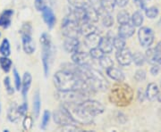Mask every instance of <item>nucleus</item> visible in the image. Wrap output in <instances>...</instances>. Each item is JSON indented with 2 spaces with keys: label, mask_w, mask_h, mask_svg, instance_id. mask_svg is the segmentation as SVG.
<instances>
[{
  "label": "nucleus",
  "mask_w": 161,
  "mask_h": 132,
  "mask_svg": "<svg viewBox=\"0 0 161 132\" xmlns=\"http://www.w3.org/2000/svg\"><path fill=\"white\" fill-rule=\"evenodd\" d=\"M133 92L131 87L127 84L119 82L115 84L109 94V100L117 106H126L132 102Z\"/></svg>",
  "instance_id": "nucleus-1"
},
{
  "label": "nucleus",
  "mask_w": 161,
  "mask_h": 132,
  "mask_svg": "<svg viewBox=\"0 0 161 132\" xmlns=\"http://www.w3.org/2000/svg\"><path fill=\"white\" fill-rule=\"evenodd\" d=\"M63 105L69 113L75 123L80 125H90L93 123L94 117L82 109L80 103H63Z\"/></svg>",
  "instance_id": "nucleus-2"
},
{
  "label": "nucleus",
  "mask_w": 161,
  "mask_h": 132,
  "mask_svg": "<svg viewBox=\"0 0 161 132\" xmlns=\"http://www.w3.org/2000/svg\"><path fill=\"white\" fill-rule=\"evenodd\" d=\"M40 42L42 47V54H41V59H42V64H43V70L45 76L47 77L50 70V63L52 58V43L50 36L47 33H43L40 36Z\"/></svg>",
  "instance_id": "nucleus-3"
},
{
  "label": "nucleus",
  "mask_w": 161,
  "mask_h": 132,
  "mask_svg": "<svg viewBox=\"0 0 161 132\" xmlns=\"http://www.w3.org/2000/svg\"><path fill=\"white\" fill-rule=\"evenodd\" d=\"M57 98L63 103H80L86 99H89V96L80 90L73 89L66 91L58 90Z\"/></svg>",
  "instance_id": "nucleus-4"
},
{
  "label": "nucleus",
  "mask_w": 161,
  "mask_h": 132,
  "mask_svg": "<svg viewBox=\"0 0 161 132\" xmlns=\"http://www.w3.org/2000/svg\"><path fill=\"white\" fill-rule=\"evenodd\" d=\"M62 32L67 38H77L80 34V23L71 12L62 22Z\"/></svg>",
  "instance_id": "nucleus-5"
},
{
  "label": "nucleus",
  "mask_w": 161,
  "mask_h": 132,
  "mask_svg": "<svg viewBox=\"0 0 161 132\" xmlns=\"http://www.w3.org/2000/svg\"><path fill=\"white\" fill-rule=\"evenodd\" d=\"M86 81L90 84V86L92 87V88L94 91L107 90L109 86L108 81L101 74V72L98 71V70L92 69V67L90 69V76Z\"/></svg>",
  "instance_id": "nucleus-6"
},
{
  "label": "nucleus",
  "mask_w": 161,
  "mask_h": 132,
  "mask_svg": "<svg viewBox=\"0 0 161 132\" xmlns=\"http://www.w3.org/2000/svg\"><path fill=\"white\" fill-rule=\"evenodd\" d=\"M31 26L30 23H24L21 29V35H22V42H23V51L28 55L33 54L36 50V45L34 40L31 37Z\"/></svg>",
  "instance_id": "nucleus-7"
},
{
  "label": "nucleus",
  "mask_w": 161,
  "mask_h": 132,
  "mask_svg": "<svg viewBox=\"0 0 161 132\" xmlns=\"http://www.w3.org/2000/svg\"><path fill=\"white\" fill-rule=\"evenodd\" d=\"M80 105L85 112H87L89 114H91L93 117L103 114L105 111V107L103 104L96 100L86 99L85 101L80 103Z\"/></svg>",
  "instance_id": "nucleus-8"
},
{
  "label": "nucleus",
  "mask_w": 161,
  "mask_h": 132,
  "mask_svg": "<svg viewBox=\"0 0 161 132\" xmlns=\"http://www.w3.org/2000/svg\"><path fill=\"white\" fill-rule=\"evenodd\" d=\"M53 120L60 126L66 125V124H75V122L73 121L70 116L69 113L67 112V110L65 109L64 105L60 106L57 111L53 113Z\"/></svg>",
  "instance_id": "nucleus-9"
},
{
  "label": "nucleus",
  "mask_w": 161,
  "mask_h": 132,
  "mask_svg": "<svg viewBox=\"0 0 161 132\" xmlns=\"http://www.w3.org/2000/svg\"><path fill=\"white\" fill-rule=\"evenodd\" d=\"M138 38L141 46L150 47L154 42V32L149 27H142L138 31Z\"/></svg>",
  "instance_id": "nucleus-10"
},
{
  "label": "nucleus",
  "mask_w": 161,
  "mask_h": 132,
  "mask_svg": "<svg viewBox=\"0 0 161 132\" xmlns=\"http://www.w3.org/2000/svg\"><path fill=\"white\" fill-rule=\"evenodd\" d=\"M92 59L90 54L85 52L76 51L72 55V60L75 64L80 66H91L92 63Z\"/></svg>",
  "instance_id": "nucleus-11"
},
{
  "label": "nucleus",
  "mask_w": 161,
  "mask_h": 132,
  "mask_svg": "<svg viewBox=\"0 0 161 132\" xmlns=\"http://www.w3.org/2000/svg\"><path fill=\"white\" fill-rule=\"evenodd\" d=\"M115 58L118 63L122 66H128L132 63V52L125 47L121 50H117L115 54Z\"/></svg>",
  "instance_id": "nucleus-12"
},
{
  "label": "nucleus",
  "mask_w": 161,
  "mask_h": 132,
  "mask_svg": "<svg viewBox=\"0 0 161 132\" xmlns=\"http://www.w3.org/2000/svg\"><path fill=\"white\" fill-rule=\"evenodd\" d=\"M41 12H42V18H43L44 22L46 23L49 29H52L57 22V18H56V15H55L53 10L48 6H45Z\"/></svg>",
  "instance_id": "nucleus-13"
},
{
  "label": "nucleus",
  "mask_w": 161,
  "mask_h": 132,
  "mask_svg": "<svg viewBox=\"0 0 161 132\" xmlns=\"http://www.w3.org/2000/svg\"><path fill=\"white\" fill-rule=\"evenodd\" d=\"M98 47L104 54H110L113 51V38L109 36H106L100 38V40L98 43Z\"/></svg>",
  "instance_id": "nucleus-14"
},
{
  "label": "nucleus",
  "mask_w": 161,
  "mask_h": 132,
  "mask_svg": "<svg viewBox=\"0 0 161 132\" xmlns=\"http://www.w3.org/2000/svg\"><path fill=\"white\" fill-rule=\"evenodd\" d=\"M135 32V27L130 23L120 24L118 28V36L124 39H129Z\"/></svg>",
  "instance_id": "nucleus-15"
},
{
  "label": "nucleus",
  "mask_w": 161,
  "mask_h": 132,
  "mask_svg": "<svg viewBox=\"0 0 161 132\" xmlns=\"http://www.w3.org/2000/svg\"><path fill=\"white\" fill-rule=\"evenodd\" d=\"M80 42L77 38H67L64 42V48L67 53H75L78 51Z\"/></svg>",
  "instance_id": "nucleus-16"
},
{
  "label": "nucleus",
  "mask_w": 161,
  "mask_h": 132,
  "mask_svg": "<svg viewBox=\"0 0 161 132\" xmlns=\"http://www.w3.org/2000/svg\"><path fill=\"white\" fill-rule=\"evenodd\" d=\"M14 15V10L6 9L0 14V26L4 29H7L12 23V17Z\"/></svg>",
  "instance_id": "nucleus-17"
},
{
  "label": "nucleus",
  "mask_w": 161,
  "mask_h": 132,
  "mask_svg": "<svg viewBox=\"0 0 161 132\" xmlns=\"http://www.w3.org/2000/svg\"><path fill=\"white\" fill-rule=\"evenodd\" d=\"M31 81H32V77H31V73L30 72H25L23 74V80H22V87H21L22 94H23V97L24 99H26L27 94H28L31 85Z\"/></svg>",
  "instance_id": "nucleus-18"
},
{
  "label": "nucleus",
  "mask_w": 161,
  "mask_h": 132,
  "mask_svg": "<svg viewBox=\"0 0 161 132\" xmlns=\"http://www.w3.org/2000/svg\"><path fill=\"white\" fill-rule=\"evenodd\" d=\"M100 36L95 31V32H92L91 34H88L85 36V39H84V44L87 47H95V46H98V43L100 40Z\"/></svg>",
  "instance_id": "nucleus-19"
},
{
  "label": "nucleus",
  "mask_w": 161,
  "mask_h": 132,
  "mask_svg": "<svg viewBox=\"0 0 161 132\" xmlns=\"http://www.w3.org/2000/svg\"><path fill=\"white\" fill-rule=\"evenodd\" d=\"M107 71V74L108 77H110L112 80L117 81V82H123L125 81V74L121 70L115 68L114 66L110 67L108 69L106 70Z\"/></svg>",
  "instance_id": "nucleus-20"
},
{
  "label": "nucleus",
  "mask_w": 161,
  "mask_h": 132,
  "mask_svg": "<svg viewBox=\"0 0 161 132\" xmlns=\"http://www.w3.org/2000/svg\"><path fill=\"white\" fill-rule=\"evenodd\" d=\"M159 93V89H158V87L155 83H150L148 86H147V89L145 92V95H146V98L149 99L150 101H155L157 99V97Z\"/></svg>",
  "instance_id": "nucleus-21"
},
{
  "label": "nucleus",
  "mask_w": 161,
  "mask_h": 132,
  "mask_svg": "<svg viewBox=\"0 0 161 132\" xmlns=\"http://www.w3.org/2000/svg\"><path fill=\"white\" fill-rule=\"evenodd\" d=\"M18 106L16 103H12L7 110V119L11 122H16L20 118V114L18 113Z\"/></svg>",
  "instance_id": "nucleus-22"
},
{
  "label": "nucleus",
  "mask_w": 161,
  "mask_h": 132,
  "mask_svg": "<svg viewBox=\"0 0 161 132\" xmlns=\"http://www.w3.org/2000/svg\"><path fill=\"white\" fill-rule=\"evenodd\" d=\"M85 9V13H86V20L91 23H96L98 21V16L99 13L92 6H88Z\"/></svg>",
  "instance_id": "nucleus-23"
},
{
  "label": "nucleus",
  "mask_w": 161,
  "mask_h": 132,
  "mask_svg": "<svg viewBox=\"0 0 161 132\" xmlns=\"http://www.w3.org/2000/svg\"><path fill=\"white\" fill-rule=\"evenodd\" d=\"M97 31V28L91 22H82L80 23V34L86 36Z\"/></svg>",
  "instance_id": "nucleus-24"
},
{
  "label": "nucleus",
  "mask_w": 161,
  "mask_h": 132,
  "mask_svg": "<svg viewBox=\"0 0 161 132\" xmlns=\"http://www.w3.org/2000/svg\"><path fill=\"white\" fill-rule=\"evenodd\" d=\"M40 105H41V101H40V92L36 91L33 98V114L35 119H38L40 116Z\"/></svg>",
  "instance_id": "nucleus-25"
},
{
  "label": "nucleus",
  "mask_w": 161,
  "mask_h": 132,
  "mask_svg": "<svg viewBox=\"0 0 161 132\" xmlns=\"http://www.w3.org/2000/svg\"><path fill=\"white\" fill-rule=\"evenodd\" d=\"M131 20H132V25H133L134 27H141L142 24L143 23L144 21L142 12L140 11V10L134 12L133 14H132V16L131 17Z\"/></svg>",
  "instance_id": "nucleus-26"
},
{
  "label": "nucleus",
  "mask_w": 161,
  "mask_h": 132,
  "mask_svg": "<svg viewBox=\"0 0 161 132\" xmlns=\"http://www.w3.org/2000/svg\"><path fill=\"white\" fill-rule=\"evenodd\" d=\"M0 54L2 55V56H7V57L11 55L10 42L7 39H4L0 45Z\"/></svg>",
  "instance_id": "nucleus-27"
},
{
  "label": "nucleus",
  "mask_w": 161,
  "mask_h": 132,
  "mask_svg": "<svg viewBox=\"0 0 161 132\" xmlns=\"http://www.w3.org/2000/svg\"><path fill=\"white\" fill-rule=\"evenodd\" d=\"M68 2L75 8H86L92 6L91 0H68Z\"/></svg>",
  "instance_id": "nucleus-28"
},
{
  "label": "nucleus",
  "mask_w": 161,
  "mask_h": 132,
  "mask_svg": "<svg viewBox=\"0 0 161 132\" xmlns=\"http://www.w3.org/2000/svg\"><path fill=\"white\" fill-rule=\"evenodd\" d=\"M13 65V62L11 59L7 57V56H2L0 57V67L5 72H9Z\"/></svg>",
  "instance_id": "nucleus-29"
},
{
  "label": "nucleus",
  "mask_w": 161,
  "mask_h": 132,
  "mask_svg": "<svg viewBox=\"0 0 161 132\" xmlns=\"http://www.w3.org/2000/svg\"><path fill=\"white\" fill-rule=\"evenodd\" d=\"M99 60V64H100V66L101 67H103L104 69H108L110 67H112V66H114V62H113V60L109 57V56H108V55H102L101 57L98 59Z\"/></svg>",
  "instance_id": "nucleus-30"
},
{
  "label": "nucleus",
  "mask_w": 161,
  "mask_h": 132,
  "mask_svg": "<svg viewBox=\"0 0 161 132\" xmlns=\"http://www.w3.org/2000/svg\"><path fill=\"white\" fill-rule=\"evenodd\" d=\"M130 21H131V16L128 12L121 11L117 13V22L119 24L128 23H130Z\"/></svg>",
  "instance_id": "nucleus-31"
},
{
  "label": "nucleus",
  "mask_w": 161,
  "mask_h": 132,
  "mask_svg": "<svg viewBox=\"0 0 161 132\" xmlns=\"http://www.w3.org/2000/svg\"><path fill=\"white\" fill-rule=\"evenodd\" d=\"M125 39L121 38V37H115L113 38V46L115 47L116 50H121L125 47Z\"/></svg>",
  "instance_id": "nucleus-32"
},
{
  "label": "nucleus",
  "mask_w": 161,
  "mask_h": 132,
  "mask_svg": "<svg viewBox=\"0 0 161 132\" xmlns=\"http://www.w3.org/2000/svg\"><path fill=\"white\" fill-rule=\"evenodd\" d=\"M132 62L135 63L137 66H142L146 60H145V56L142 53L140 52H136L132 55Z\"/></svg>",
  "instance_id": "nucleus-33"
},
{
  "label": "nucleus",
  "mask_w": 161,
  "mask_h": 132,
  "mask_svg": "<svg viewBox=\"0 0 161 132\" xmlns=\"http://www.w3.org/2000/svg\"><path fill=\"white\" fill-rule=\"evenodd\" d=\"M145 15L149 19H155L158 15V9L155 6H151L150 8H146Z\"/></svg>",
  "instance_id": "nucleus-34"
},
{
  "label": "nucleus",
  "mask_w": 161,
  "mask_h": 132,
  "mask_svg": "<svg viewBox=\"0 0 161 132\" xmlns=\"http://www.w3.org/2000/svg\"><path fill=\"white\" fill-rule=\"evenodd\" d=\"M59 130L61 131H72V132H76V131H83L81 129H80L79 127L75 126V124H66V125H63L61 126V128L59 129Z\"/></svg>",
  "instance_id": "nucleus-35"
},
{
  "label": "nucleus",
  "mask_w": 161,
  "mask_h": 132,
  "mask_svg": "<svg viewBox=\"0 0 161 132\" xmlns=\"http://www.w3.org/2000/svg\"><path fill=\"white\" fill-rule=\"evenodd\" d=\"M49 121H50V113L49 111L46 110L43 114V117H42V121H41V125H40V128L42 129H46L47 126L48 125L49 123Z\"/></svg>",
  "instance_id": "nucleus-36"
},
{
  "label": "nucleus",
  "mask_w": 161,
  "mask_h": 132,
  "mask_svg": "<svg viewBox=\"0 0 161 132\" xmlns=\"http://www.w3.org/2000/svg\"><path fill=\"white\" fill-rule=\"evenodd\" d=\"M23 129H25V130H31V128L33 126V120H32V118L31 117H30V116H27V115H24V119H23Z\"/></svg>",
  "instance_id": "nucleus-37"
},
{
  "label": "nucleus",
  "mask_w": 161,
  "mask_h": 132,
  "mask_svg": "<svg viewBox=\"0 0 161 132\" xmlns=\"http://www.w3.org/2000/svg\"><path fill=\"white\" fill-rule=\"evenodd\" d=\"M102 23L106 28H110L113 26L114 24V18L112 17L111 13H106V15L104 16L102 19Z\"/></svg>",
  "instance_id": "nucleus-38"
},
{
  "label": "nucleus",
  "mask_w": 161,
  "mask_h": 132,
  "mask_svg": "<svg viewBox=\"0 0 161 132\" xmlns=\"http://www.w3.org/2000/svg\"><path fill=\"white\" fill-rule=\"evenodd\" d=\"M154 61L157 64H161V41L158 43V45L154 48Z\"/></svg>",
  "instance_id": "nucleus-39"
},
{
  "label": "nucleus",
  "mask_w": 161,
  "mask_h": 132,
  "mask_svg": "<svg viewBox=\"0 0 161 132\" xmlns=\"http://www.w3.org/2000/svg\"><path fill=\"white\" fill-rule=\"evenodd\" d=\"M154 55H155V52H154V48H150L149 47V49L146 50V54H145V60L148 62V63H151V64H154L155 61H154Z\"/></svg>",
  "instance_id": "nucleus-40"
},
{
  "label": "nucleus",
  "mask_w": 161,
  "mask_h": 132,
  "mask_svg": "<svg viewBox=\"0 0 161 132\" xmlns=\"http://www.w3.org/2000/svg\"><path fill=\"white\" fill-rule=\"evenodd\" d=\"M90 55L93 59H99L102 55H104V53L100 49L98 46H95V47H92L90 50Z\"/></svg>",
  "instance_id": "nucleus-41"
},
{
  "label": "nucleus",
  "mask_w": 161,
  "mask_h": 132,
  "mask_svg": "<svg viewBox=\"0 0 161 132\" xmlns=\"http://www.w3.org/2000/svg\"><path fill=\"white\" fill-rule=\"evenodd\" d=\"M13 73H14V84H15V88L16 90H20L21 87H22V79L20 77V74L18 73L17 70L14 69L13 70Z\"/></svg>",
  "instance_id": "nucleus-42"
},
{
  "label": "nucleus",
  "mask_w": 161,
  "mask_h": 132,
  "mask_svg": "<svg viewBox=\"0 0 161 132\" xmlns=\"http://www.w3.org/2000/svg\"><path fill=\"white\" fill-rule=\"evenodd\" d=\"M4 85H5V87H6V92L9 94V95H13L14 93V87H12L11 85V80L9 77H6L4 79Z\"/></svg>",
  "instance_id": "nucleus-43"
},
{
  "label": "nucleus",
  "mask_w": 161,
  "mask_h": 132,
  "mask_svg": "<svg viewBox=\"0 0 161 132\" xmlns=\"http://www.w3.org/2000/svg\"><path fill=\"white\" fill-rule=\"evenodd\" d=\"M134 79L137 81H139V82L145 81V79H146V71H143V70H138L135 72V74H134Z\"/></svg>",
  "instance_id": "nucleus-44"
},
{
  "label": "nucleus",
  "mask_w": 161,
  "mask_h": 132,
  "mask_svg": "<svg viewBox=\"0 0 161 132\" xmlns=\"http://www.w3.org/2000/svg\"><path fill=\"white\" fill-rule=\"evenodd\" d=\"M34 6L37 11L41 12L43 10V8L46 6V0H35Z\"/></svg>",
  "instance_id": "nucleus-45"
},
{
  "label": "nucleus",
  "mask_w": 161,
  "mask_h": 132,
  "mask_svg": "<svg viewBox=\"0 0 161 132\" xmlns=\"http://www.w3.org/2000/svg\"><path fill=\"white\" fill-rule=\"evenodd\" d=\"M18 113L20 114L21 116H24L26 115L27 112H28V103L27 102H24L23 104H21L20 106H18Z\"/></svg>",
  "instance_id": "nucleus-46"
},
{
  "label": "nucleus",
  "mask_w": 161,
  "mask_h": 132,
  "mask_svg": "<svg viewBox=\"0 0 161 132\" xmlns=\"http://www.w3.org/2000/svg\"><path fill=\"white\" fill-rule=\"evenodd\" d=\"M159 71H160V67L158 66V64L154 63L153 66L150 69V73L153 75V76H156V75H158L159 73Z\"/></svg>",
  "instance_id": "nucleus-47"
},
{
  "label": "nucleus",
  "mask_w": 161,
  "mask_h": 132,
  "mask_svg": "<svg viewBox=\"0 0 161 132\" xmlns=\"http://www.w3.org/2000/svg\"><path fill=\"white\" fill-rule=\"evenodd\" d=\"M134 1V3H135V5L138 6L140 9H142V10H146V3H145V1L144 0H133Z\"/></svg>",
  "instance_id": "nucleus-48"
},
{
  "label": "nucleus",
  "mask_w": 161,
  "mask_h": 132,
  "mask_svg": "<svg viewBox=\"0 0 161 132\" xmlns=\"http://www.w3.org/2000/svg\"><path fill=\"white\" fill-rule=\"evenodd\" d=\"M137 98H138L139 102H141V103H142L144 100H145V98H146V95H145V93H144L143 90L142 88H139L138 94H137Z\"/></svg>",
  "instance_id": "nucleus-49"
},
{
  "label": "nucleus",
  "mask_w": 161,
  "mask_h": 132,
  "mask_svg": "<svg viewBox=\"0 0 161 132\" xmlns=\"http://www.w3.org/2000/svg\"><path fill=\"white\" fill-rule=\"evenodd\" d=\"M129 3V0H115V4L119 7H125Z\"/></svg>",
  "instance_id": "nucleus-50"
},
{
  "label": "nucleus",
  "mask_w": 161,
  "mask_h": 132,
  "mask_svg": "<svg viewBox=\"0 0 161 132\" xmlns=\"http://www.w3.org/2000/svg\"><path fill=\"white\" fill-rule=\"evenodd\" d=\"M157 100L161 103V93H158V97H157Z\"/></svg>",
  "instance_id": "nucleus-51"
},
{
  "label": "nucleus",
  "mask_w": 161,
  "mask_h": 132,
  "mask_svg": "<svg viewBox=\"0 0 161 132\" xmlns=\"http://www.w3.org/2000/svg\"><path fill=\"white\" fill-rule=\"evenodd\" d=\"M49 2H50V5H51V6H54V5H55L56 0H49Z\"/></svg>",
  "instance_id": "nucleus-52"
},
{
  "label": "nucleus",
  "mask_w": 161,
  "mask_h": 132,
  "mask_svg": "<svg viewBox=\"0 0 161 132\" xmlns=\"http://www.w3.org/2000/svg\"><path fill=\"white\" fill-rule=\"evenodd\" d=\"M1 110H2V107H1V101H0V114H1Z\"/></svg>",
  "instance_id": "nucleus-53"
},
{
  "label": "nucleus",
  "mask_w": 161,
  "mask_h": 132,
  "mask_svg": "<svg viewBox=\"0 0 161 132\" xmlns=\"http://www.w3.org/2000/svg\"><path fill=\"white\" fill-rule=\"evenodd\" d=\"M0 37H1V33H0Z\"/></svg>",
  "instance_id": "nucleus-54"
},
{
  "label": "nucleus",
  "mask_w": 161,
  "mask_h": 132,
  "mask_svg": "<svg viewBox=\"0 0 161 132\" xmlns=\"http://www.w3.org/2000/svg\"><path fill=\"white\" fill-rule=\"evenodd\" d=\"M160 87H161V83H160Z\"/></svg>",
  "instance_id": "nucleus-55"
},
{
  "label": "nucleus",
  "mask_w": 161,
  "mask_h": 132,
  "mask_svg": "<svg viewBox=\"0 0 161 132\" xmlns=\"http://www.w3.org/2000/svg\"><path fill=\"white\" fill-rule=\"evenodd\" d=\"M144 1H146V0H144Z\"/></svg>",
  "instance_id": "nucleus-56"
},
{
  "label": "nucleus",
  "mask_w": 161,
  "mask_h": 132,
  "mask_svg": "<svg viewBox=\"0 0 161 132\" xmlns=\"http://www.w3.org/2000/svg\"><path fill=\"white\" fill-rule=\"evenodd\" d=\"M160 22H161V20H160Z\"/></svg>",
  "instance_id": "nucleus-57"
}]
</instances>
